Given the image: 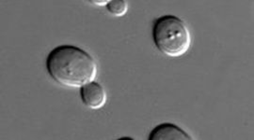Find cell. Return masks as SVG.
<instances>
[{
    "label": "cell",
    "mask_w": 254,
    "mask_h": 140,
    "mask_svg": "<svg viewBox=\"0 0 254 140\" xmlns=\"http://www.w3.org/2000/svg\"><path fill=\"white\" fill-rule=\"evenodd\" d=\"M46 70L64 87L81 88L97 76V63L91 54L73 45H61L47 55Z\"/></svg>",
    "instance_id": "obj_1"
},
{
    "label": "cell",
    "mask_w": 254,
    "mask_h": 140,
    "mask_svg": "<svg viewBox=\"0 0 254 140\" xmlns=\"http://www.w3.org/2000/svg\"><path fill=\"white\" fill-rule=\"evenodd\" d=\"M153 39L156 48L169 57L182 56L190 48V29L181 18L174 15H164L154 21Z\"/></svg>",
    "instance_id": "obj_2"
},
{
    "label": "cell",
    "mask_w": 254,
    "mask_h": 140,
    "mask_svg": "<svg viewBox=\"0 0 254 140\" xmlns=\"http://www.w3.org/2000/svg\"><path fill=\"white\" fill-rule=\"evenodd\" d=\"M80 97L84 105L91 109H100L107 103L105 89L94 80L80 88Z\"/></svg>",
    "instance_id": "obj_3"
},
{
    "label": "cell",
    "mask_w": 254,
    "mask_h": 140,
    "mask_svg": "<svg viewBox=\"0 0 254 140\" xmlns=\"http://www.w3.org/2000/svg\"><path fill=\"white\" fill-rule=\"evenodd\" d=\"M149 140H192L181 127L173 123H164L155 126L149 135Z\"/></svg>",
    "instance_id": "obj_4"
},
{
    "label": "cell",
    "mask_w": 254,
    "mask_h": 140,
    "mask_svg": "<svg viewBox=\"0 0 254 140\" xmlns=\"http://www.w3.org/2000/svg\"><path fill=\"white\" fill-rule=\"evenodd\" d=\"M110 14L115 17H122L127 12L128 4L125 0H111L106 6Z\"/></svg>",
    "instance_id": "obj_5"
},
{
    "label": "cell",
    "mask_w": 254,
    "mask_h": 140,
    "mask_svg": "<svg viewBox=\"0 0 254 140\" xmlns=\"http://www.w3.org/2000/svg\"><path fill=\"white\" fill-rule=\"evenodd\" d=\"M91 3L98 5V6H107L109 1H91Z\"/></svg>",
    "instance_id": "obj_6"
},
{
    "label": "cell",
    "mask_w": 254,
    "mask_h": 140,
    "mask_svg": "<svg viewBox=\"0 0 254 140\" xmlns=\"http://www.w3.org/2000/svg\"><path fill=\"white\" fill-rule=\"evenodd\" d=\"M120 140H133V139H131V138H127V137H125V138H121Z\"/></svg>",
    "instance_id": "obj_7"
}]
</instances>
